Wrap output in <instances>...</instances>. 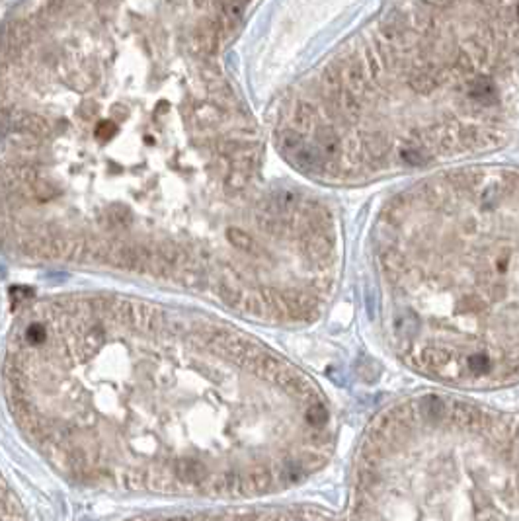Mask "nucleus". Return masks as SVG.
<instances>
[{"label":"nucleus","instance_id":"1","mask_svg":"<svg viewBox=\"0 0 519 521\" xmlns=\"http://www.w3.org/2000/svg\"><path fill=\"white\" fill-rule=\"evenodd\" d=\"M4 394L53 469L108 492L264 498L317 474L336 444L324 391L266 343L115 295L24 306Z\"/></svg>","mask_w":519,"mask_h":521},{"label":"nucleus","instance_id":"2","mask_svg":"<svg viewBox=\"0 0 519 521\" xmlns=\"http://www.w3.org/2000/svg\"><path fill=\"white\" fill-rule=\"evenodd\" d=\"M383 336L406 367L459 389L519 381V172L474 168L385 207Z\"/></svg>","mask_w":519,"mask_h":521},{"label":"nucleus","instance_id":"3","mask_svg":"<svg viewBox=\"0 0 519 521\" xmlns=\"http://www.w3.org/2000/svg\"><path fill=\"white\" fill-rule=\"evenodd\" d=\"M346 521H519V414L418 394L369 422Z\"/></svg>","mask_w":519,"mask_h":521},{"label":"nucleus","instance_id":"4","mask_svg":"<svg viewBox=\"0 0 519 521\" xmlns=\"http://www.w3.org/2000/svg\"><path fill=\"white\" fill-rule=\"evenodd\" d=\"M371 88L433 102L430 162L494 153L519 131V0H406L369 43Z\"/></svg>","mask_w":519,"mask_h":521},{"label":"nucleus","instance_id":"5","mask_svg":"<svg viewBox=\"0 0 519 521\" xmlns=\"http://www.w3.org/2000/svg\"><path fill=\"white\" fill-rule=\"evenodd\" d=\"M127 521H346V516L313 506L285 508H239L190 513H151Z\"/></svg>","mask_w":519,"mask_h":521},{"label":"nucleus","instance_id":"6","mask_svg":"<svg viewBox=\"0 0 519 521\" xmlns=\"http://www.w3.org/2000/svg\"><path fill=\"white\" fill-rule=\"evenodd\" d=\"M14 131L24 133L25 137L32 139H43L49 135V121L38 114H20L14 117Z\"/></svg>","mask_w":519,"mask_h":521},{"label":"nucleus","instance_id":"7","mask_svg":"<svg viewBox=\"0 0 519 521\" xmlns=\"http://www.w3.org/2000/svg\"><path fill=\"white\" fill-rule=\"evenodd\" d=\"M317 147L320 149V153L324 154V158H330V160H338L340 156H343L342 139L328 125L317 128Z\"/></svg>","mask_w":519,"mask_h":521},{"label":"nucleus","instance_id":"8","mask_svg":"<svg viewBox=\"0 0 519 521\" xmlns=\"http://www.w3.org/2000/svg\"><path fill=\"white\" fill-rule=\"evenodd\" d=\"M317 128V110L311 102H301L295 104V110H293V129L299 131L301 135L313 131Z\"/></svg>","mask_w":519,"mask_h":521},{"label":"nucleus","instance_id":"9","mask_svg":"<svg viewBox=\"0 0 519 521\" xmlns=\"http://www.w3.org/2000/svg\"><path fill=\"white\" fill-rule=\"evenodd\" d=\"M2 521H27L18 496L14 494L8 486H4V496H2Z\"/></svg>","mask_w":519,"mask_h":521},{"label":"nucleus","instance_id":"10","mask_svg":"<svg viewBox=\"0 0 519 521\" xmlns=\"http://www.w3.org/2000/svg\"><path fill=\"white\" fill-rule=\"evenodd\" d=\"M278 145L279 149L283 151V154L291 156L293 153H297L299 149H303V135L295 129H283L278 133Z\"/></svg>","mask_w":519,"mask_h":521},{"label":"nucleus","instance_id":"11","mask_svg":"<svg viewBox=\"0 0 519 521\" xmlns=\"http://www.w3.org/2000/svg\"><path fill=\"white\" fill-rule=\"evenodd\" d=\"M250 174H252V172H248V170H241V168H232V166H230V172L225 176V190H227L230 195H232V193L237 195L239 191H242L248 186Z\"/></svg>","mask_w":519,"mask_h":521},{"label":"nucleus","instance_id":"12","mask_svg":"<svg viewBox=\"0 0 519 521\" xmlns=\"http://www.w3.org/2000/svg\"><path fill=\"white\" fill-rule=\"evenodd\" d=\"M193 117H195V123L202 125V128H211L219 121V108L217 106H195L193 108Z\"/></svg>","mask_w":519,"mask_h":521},{"label":"nucleus","instance_id":"13","mask_svg":"<svg viewBox=\"0 0 519 521\" xmlns=\"http://www.w3.org/2000/svg\"><path fill=\"white\" fill-rule=\"evenodd\" d=\"M115 133H117V125H115L114 121H101V123H98L96 131H94L96 139L100 141H110Z\"/></svg>","mask_w":519,"mask_h":521},{"label":"nucleus","instance_id":"14","mask_svg":"<svg viewBox=\"0 0 519 521\" xmlns=\"http://www.w3.org/2000/svg\"><path fill=\"white\" fill-rule=\"evenodd\" d=\"M94 114H96V110H94V104L90 102V100H84V102L80 104V108H78V115H80L84 121L92 119V117H94Z\"/></svg>","mask_w":519,"mask_h":521},{"label":"nucleus","instance_id":"15","mask_svg":"<svg viewBox=\"0 0 519 521\" xmlns=\"http://www.w3.org/2000/svg\"><path fill=\"white\" fill-rule=\"evenodd\" d=\"M168 108H170V106H168V102H166V100H160V102H158V106H156L158 114H166V112H168Z\"/></svg>","mask_w":519,"mask_h":521},{"label":"nucleus","instance_id":"16","mask_svg":"<svg viewBox=\"0 0 519 521\" xmlns=\"http://www.w3.org/2000/svg\"><path fill=\"white\" fill-rule=\"evenodd\" d=\"M123 108L121 106H115L114 108V119L115 121H121V117H123V112H121Z\"/></svg>","mask_w":519,"mask_h":521},{"label":"nucleus","instance_id":"17","mask_svg":"<svg viewBox=\"0 0 519 521\" xmlns=\"http://www.w3.org/2000/svg\"><path fill=\"white\" fill-rule=\"evenodd\" d=\"M209 0H195V6H203V4H207Z\"/></svg>","mask_w":519,"mask_h":521}]
</instances>
